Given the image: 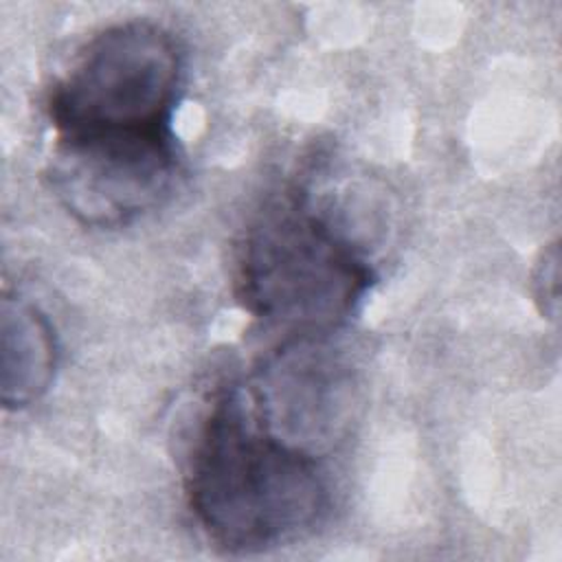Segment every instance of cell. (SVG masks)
<instances>
[{
	"label": "cell",
	"mask_w": 562,
	"mask_h": 562,
	"mask_svg": "<svg viewBox=\"0 0 562 562\" xmlns=\"http://www.w3.org/2000/svg\"><path fill=\"white\" fill-rule=\"evenodd\" d=\"M189 509L228 553H257L310 531L329 507L314 452L281 439L250 389L217 393L195 432L184 474Z\"/></svg>",
	"instance_id": "obj_1"
},
{
	"label": "cell",
	"mask_w": 562,
	"mask_h": 562,
	"mask_svg": "<svg viewBox=\"0 0 562 562\" xmlns=\"http://www.w3.org/2000/svg\"><path fill=\"white\" fill-rule=\"evenodd\" d=\"M373 281L362 252L299 195L255 217L235 266L241 307L294 338H318L347 323Z\"/></svg>",
	"instance_id": "obj_2"
},
{
	"label": "cell",
	"mask_w": 562,
	"mask_h": 562,
	"mask_svg": "<svg viewBox=\"0 0 562 562\" xmlns=\"http://www.w3.org/2000/svg\"><path fill=\"white\" fill-rule=\"evenodd\" d=\"M184 83V53L160 24L130 20L90 37L53 83L55 138L165 136Z\"/></svg>",
	"instance_id": "obj_3"
},
{
	"label": "cell",
	"mask_w": 562,
	"mask_h": 562,
	"mask_svg": "<svg viewBox=\"0 0 562 562\" xmlns=\"http://www.w3.org/2000/svg\"><path fill=\"white\" fill-rule=\"evenodd\" d=\"M178 160L173 134L55 138L46 178L79 224L119 228L169 195Z\"/></svg>",
	"instance_id": "obj_4"
},
{
	"label": "cell",
	"mask_w": 562,
	"mask_h": 562,
	"mask_svg": "<svg viewBox=\"0 0 562 562\" xmlns=\"http://www.w3.org/2000/svg\"><path fill=\"white\" fill-rule=\"evenodd\" d=\"M250 391L272 432L307 452L331 437L342 413V373L318 338H294Z\"/></svg>",
	"instance_id": "obj_5"
},
{
	"label": "cell",
	"mask_w": 562,
	"mask_h": 562,
	"mask_svg": "<svg viewBox=\"0 0 562 562\" xmlns=\"http://www.w3.org/2000/svg\"><path fill=\"white\" fill-rule=\"evenodd\" d=\"M0 331V400L4 408H24L37 402L55 380L57 334L48 316L20 294H4Z\"/></svg>",
	"instance_id": "obj_6"
},
{
	"label": "cell",
	"mask_w": 562,
	"mask_h": 562,
	"mask_svg": "<svg viewBox=\"0 0 562 562\" xmlns=\"http://www.w3.org/2000/svg\"><path fill=\"white\" fill-rule=\"evenodd\" d=\"M560 257L558 246L551 244L542 259L538 261V268L533 272V299L542 312L544 318H555L558 314V290H560Z\"/></svg>",
	"instance_id": "obj_7"
}]
</instances>
